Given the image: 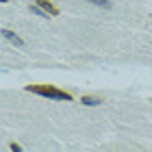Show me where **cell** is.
<instances>
[{"mask_svg": "<svg viewBox=\"0 0 152 152\" xmlns=\"http://www.w3.org/2000/svg\"><path fill=\"white\" fill-rule=\"evenodd\" d=\"M26 91L31 94H37V96H44V98H52V100H72V94L70 91H63V89H57L52 85H28Z\"/></svg>", "mask_w": 152, "mask_h": 152, "instance_id": "obj_1", "label": "cell"}, {"mask_svg": "<svg viewBox=\"0 0 152 152\" xmlns=\"http://www.w3.org/2000/svg\"><path fill=\"white\" fill-rule=\"evenodd\" d=\"M37 4H39L41 9H44V11L48 13V15H50V18L59 15V9H57V7H54L52 2H48V0H37Z\"/></svg>", "mask_w": 152, "mask_h": 152, "instance_id": "obj_2", "label": "cell"}, {"mask_svg": "<svg viewBox=\"0 0 152 152\" xmlns=\"http://www.w3.org/2000/svg\"><path fill=\"white\" fill-rule=\"evenodd\" d=\"M80 102H83V104H87V107H96V104H100V98H96V96H83V98H80Z\"/></svg>", "mask_w": 152, "mask_h": 152, "instance_id": "obj_3", "label": "cell"}, {"mask_svg": "<svg viewBox=\"0 0 152 152\" xmlns=\"http://www.w3.org/2000/svg\"><path fill=\"white\" fill-rule=\"evenodd\" d=\"M2 35L7 37V39H9V41H13V44H15V46H22V39H20L18 35H15V33H11V31H2Z\"/></svg>", "mask_w": 152, "mask_h": 152, "instance_id": "obj_4", "label": "cell"}, {"mask_svg": "<svg viewBox=\"0 0 152 152\" xmlns=\"http://www.w3.org/2000/svg\"><path fill=\"white\" fill-rule=\"evenodd\" d=\"M87 2L98 4V7H102V9H109V7H111V2H109V0H87Z\"/></svg>", "mask_w": 152, "mask_h": 152, "instance_id": "obj_5", "label": "cell"}, {"mask_svg": "<svg viewBox=\"0 0 152 152\" xmlns=\"http://www.w3.org/2000/svg\"><path fill=\"white\" fill-rule=\"evenodd\" d=\"M11 150H13V152H20V150H22V148H20V146H18V143H11Z\"/></svg>", "mask_w": 152, "mask_h": 152, "instance_id": "obj_6", "label": "cell"}, {"mask_svg": "<svg viewBox=\"0 0 152 152\" xmlns=\"http://www.w3.org/2000/svg\"><path fill=\"white\" fill-rule=\"evenodd\" d=\"M2 2H9V0H2Z\"/></svg>", "mask_w": 152, "mask_h": 152, "instance_id": "obj_7", "label": "cell"}]
</instances>
